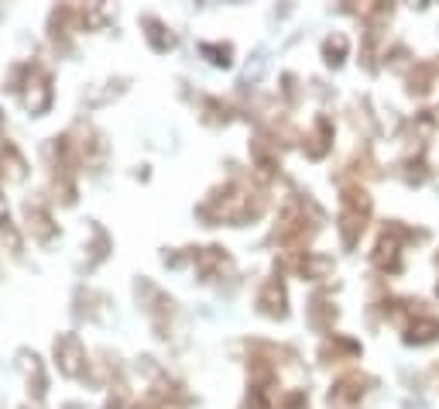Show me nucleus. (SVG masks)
<instances>
[{
	"instance_id": "obj_2",
	"label": "nucleus",
	"mask_w": 439,
	"mask_h": 409,
	"mask_svg": "<svg viewBox=\"0 0 439 409\" xmlns=\"http://www.w3.org/2000/svg\"><path fill=\"white\" fill-rule=\"evenodd\" d=\"M439 337V320H433V316H422V320H416L412 327H408V344H429V341H436Z\"/></svg>"
},
{
	"instance_id": "obj_4",
	"label": "nucleus",
	"mask_w": 439,
	"mask_h": 409,
	"mask_svg": "<svg viewBox=\"0 0 439 409\" xmlns=\"http://www.w3.org/2000/svg\"><path fill=\"white\" fill-rule=\"evenodd\" d=\"M344 52H347V38H340V35H337L333 41H326V56H333L329 62H340V56H344Z\"/></svg>"
},
{
	"instance_id": "obj_1",
	"label": "nucleus",
	"mask_w": 439,
	"mask_h": 409,
	"mask_svg": "<svg viewBox=\"0 0 439 409\" xmlns=\"http://www.w3.org/2000/svg\"><path fill=\"white\" fill-rule=\"evenodd\" d=\"M405 231H398V227H388L384 231V237L378 241V252H374V262L381 265V269H388V272H395L398 269V237Z\"/></svg>"
},
{
	"instance_id": "obj_3",
	"label": "nucleus",
	"mask_w": 439,
	"mask_h": 409,
	"mask_svg": "<svg viewBox=\"0 0 439 409\" xmlns=\"http://www.w3.org/2000/svg\"><path fill=\"white\" fill-rule=\"evenodd\" d=\"M361 392H364V378L354 375V378H344V382L337 385L333 399H337V403H354V399H361Z\"/></svg>"
},
{
	"instance_id": "obj_5",
	"label": "nucleus",
	"mask_w": 439,
	"mask_h": 409,
	"mask_svg": "<svg viewBox=\"0 0 439 409\" xmlns=\"http://www.w3.org/2000/svg\"><path fill=\"white\" fill-rule=\"evenodd\" d=\"M436 292H439V286H436Z\"/></svg>"
}]
</instances>
